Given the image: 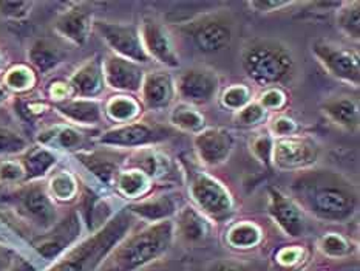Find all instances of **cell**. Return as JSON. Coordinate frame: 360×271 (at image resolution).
I'll list each match as a JSON object with an SVG mask.
<instances>
[{
	"label": "cell",
	"instance_id": "obj_23",
	"mask_svg": "<svg viewBox=\"0 0 360 271\" xmlns=\"http://www.w3.org/2000/svg\"><path fill=\"white\" fill-rule=\"evenodd\" d=\"M124 166L143 170L155 183L166 182L172 175L176 174V168L174 166V161H172L169 155L155 149V147H144V149L127 152Z\"/></svg>",
	"mask_w": 360,
	"mask_h": 271
},
{
	"label": "cell",
	"instance_id": "obj_36",
	"mask_svg": "<svg viewBox=\"0 0 360 271\" xmlns=\"http://www.w3.org/2000/svg\"><path fill=\"white\" fill-rule=\"evenodd\" d=\"M338 28L351 41H360V2H342L338 8Z\"/></svg>",
	"mask_w": 360,
	"mask_h": 271
},
{
	"label": "cell",
	"instance_id": "obj_21",
	"mask_svg": "<svg viewBox=\"0 0 360 271\" xmlns=\"http://www.w3.org/2000/svg\"><path fill=\"white\" fill-rule=\"evenodd\" d=\"M73 98L98 99L105 90L103 59L93 56L77 67L67 80Z\"/></svg>",
	"mask_w": 360,
	"mask_h": 271
},
{
	"label": "cell",
	"instance_id": "obj_33",
	"mask_svg": "<svg viewBox=\"0 0 360 271\" xmlns=\"http://www.w3.org/2000/svg\"><path fill=\"white\" fill-rule=\"evenodd\" d=\"M169 126L176 132H183V134L197 135L206 129V118L198 111V107L179 103L174 106L169 113Z\"/></svg>",
	"mask_w": 360,
	"mask_h": 271
},
{
	"label": "cell",
	"instance_id": "obj_32",
	"mask_svg": "<svg viewBox=\"0 0 360 271\" xmlns=\"http://www.w3.org/2000/svg\"><path fill=\"white\" fill-rule=\"evenodd\" d=\"M263 242V229L255 222L240 220L232 223L226 232V244L233 250H254Z\"/></svg>",
	"mask_w": 360,
	"mask_h": 271
},
{
	"label": "cell",
	"instance_id": "obj_16",
	"mask_svg": "<svg viewBox=\"0 0 360 271\" xmlns=\"http://www.w3.org/2000/svg\"><path fill=\"white\" fill-rule=\"evenodd\" d=\"M104 81L107 87L125 95H135L139 93L143 85L146 70L136 62L124 59L110 53L103 59Z\"/></svg>",
	"mask_w": 360,
	"mask_h": 271
},
{
	"label": "cell",
	"instance_id": "obj_7",
	"mask_svg": "<svg viewBox=\"0 0 360 271\" xmlns=\"http://www.w3.org/2000/svg\"><path fill=\"white\" fill-rule=\"evenodd\" d=\"M192 205L210 223H229L236 215L237 203L232 192L223 182L207 172H193L189 178Z\"/></svg>",
	"mask_w": 360,
	"mask_h": 271
},
{
	"label": "cell",
	"instance_id": "obj_3",
	"mask_svg": "<svg viewBox=\"0 0 360 271\" xmlns=\"http://www.w3.org/2000/svg\"><path fill=\"white\" fill-rule=\"evenodd\" d=\"M174 240V220L148 223L116 245L104 262V271H136L166 254Z\"/></svg>",
	"mask_w": 360,
	"mask_h": 271
},
{
	"label": "cell",
	"instance_id": "obj_37",
	"mask_svg": "<svg viewBox=\"0 0 360 271\" xmlns=\"http://www.w3.org/2000/svg\"><path fill=\"white\" fill-rule=\"evenodd\" d=\"M354 248L356 246L353 242L348 237L339 234V232H326L319 240V250L333 259L348 258V256L353 254Z\"/></svg>",
	"mask_w": 360,
	"mask_h": 271
},
{
	"label": "cell",
	"instance_id": "obj_35",
	"mask_svg": "<svg viewBox=\"0 0 360 271\" xmlns=\"http://www.w3.org/2000/svg\"><path fill=\"white\" fill-rule=\"evenodd\" d=\"M2 85L10 93L25 95L37 85V73L28 64H14L4 73Z\"/></svg>",
	"mask_w": 360,
	"mask_h": 271
},
{
	"label": "cell",
	"instance_id": "obj_31",
	"mask_svg": "<svg viewBox=\"0 0 360 271\" xmlns=\"http://www.w3.org/2000/svg\"><path fill=\"white\" fill-rule=\"evenodd\" d=\"M103 107L104 116L116 122V126L135 121L141 118L144 112L141 101L133 95H125V93H116V95L107 99V103Z\"/></svg>",
	"mask_w": 360,
	"mask_h": 271
},
{
	"label": "cell",
	"instance_id": "obj_26",
	"mask_svg": "<svg viewBox=\"0 0 360 271\" xmlns=\"http://www.w3.org/2000/svg\"><path fill=\"white\" fill-rule=\"evenodd\" d=\"M320 111L334 126L347 132H356L360 124L359 101L349 95H338L325 99Z\"/></svg>",
	"mask_w": 360,
	"mask_h": 271
},
{
	"label": "cell",
	"instance_id": "obj_29",
	"mask_svg": "<svg viewBox=\"0 0 360 271\" xmlns=\"http://www.w3.org/2000/svg\"><path fill=\"white\" fill-rule=\"evenodd\" d=\"M37 144L49 147L51 151H67V152H77L81 151L84 144V137L77 129L68 124H56L49 129L42 130L37 135Z\"/></svg>",
	"mask_w": 360,
	"mask_h": 271
},
{
	"label": "cell",
	"instance_id": "obj_51",
	"mask_svg": "<svg viewBox=\"0 0 360 271\" xmlns=\"http://www.w3.org/2000/svg\"><path fill=\"white\" fill-rule=\"evenodd\" d=\"M14 265V253L0 244V271H10Z\"/></svg>",
	"mask_w": 360,
	"mask_h": 271
},
{
	"label": "cell",
	"instance_id": "obj_34",
	"mask_svg": "<svg viewBox=\"0 0 360 271\" xmlns=\"http://www.w3.org/2000/svg\"><path fill=\"white\" fill-rule=\"evenodd\" d=\"M46 191L56 203H72L79 197V182L68 170H53L46 182Z\"/></svg>",
	"mask_w": 360,
	"mask_h": 271
},
{
	"label": "cell",
	"instance_id": "obj_8",
	"mask_svg": "<svg viewBox=\"0 0 360 271\" xmlns=\"http://www.w3.org/2000/svg\"><path fill=\"white\" fill-rule=\"evenodd\" d=\"M184 34L200 53L217 54L224 51L233 41V19L229 14H205L186 23Z\"/></svg>",
	"mask_w": 360,
	"mask_h": 271
},
{
	"label": "cell",
	"instance_id": "obj_43",
	"mask_svg": "<svg viewBox=\"0 0 360 271\" xmlns=\"http://www.w3.org/2000/svg\"><path fill=\"white\" fill-rule=\"evenodd\" d=\"M257 103L260 104L266 112H280L288 106V93L281 87H271L264 89V92L257 99Z\"/></svg>",
	"mask_w": 360,
	"mask_h": 271
},
{
	"label": "cell",
	"instance_id": "obj_1",
	"mask_svg": "<svg viewBox=\"0 0 360 271\" xmlns=\"http://www.w3.org/2000/svg\"><path fill=\"white\" fill-rule=\"evenodd\" d=\"M289 197L304 214L322 222L347 223L359 209L357 186L338 170L326 168L297 172L289 184Z\"/></svg>",
	"mask_w": 360,
	"mask_h": 271
},
{
	"label": "cell",
	"instance_id": "obj_20",
	"mask_svg": "<svg viewBox=\"0 0 360 271\" xmlns=\"http://www.w3.org/2000/svg\"><path fill=\"white\" fill-rule=\"evenodd\" d=\"M139 101L147 111L161 112L166 111L176 98L175 77L166 70H155L144 76L139 90Z\"/></svg>",
	"mask_w": 360,
	"mask_h": 271
},
{
	"label": "cell",
	"instance_id": "obj_28",
	"mask_svg": "<svg viewBox=\"0 0 360 271\" xmlns=\"http://www.w3.org/2000/svg\"><path fill=\"white\" fill-rule=\"evenodd\" d=\"M20 165L25 172L23 183L42 182L45 177H49L54 166L58 165V153L44 146H31L22 153Z\"/></svg>",
	"mask_w": 360,
	"mask_h": 271
},
{
	"label": "cell",
	"instance_id": "obj_15",
	"mask_svg": "<svg viewBox=\"0 0 360 271\" xmlns=\"http://www.w3.org/2000/svg\"><path fill=\"white\" fill-rule=\"evenodd\" d=\"M236 137L224 127H206L193 135V149L206 168H218L231 158Z\"/></svg>",
	"mask_w": 360,
	"mask_h": 271
},
{
	"label": "cell",
	"instance_id": "obj_2",
	"mask_svg": "<svg viewBox=\"0 0 360 271\" xmlns=\"http://www.w3.org/2000/svg\"><path fill=\"white\" fill-rule=\"evenodd\" d=\"M133 219L135 217L127 211V208L121 209L87 239L70 248L45 271H98L116 245L129 234Z\"/></svg>",
	"mask_w": 360,
	"mask_h": 271
},
{
	"label": "cell",
	"instance_id": "obj_19",
	"mask_svg": "<svg viewBox=\"0 0 360 271\" xmlns=\"http://www.w3.org/2000/svg\"><path fill=\"white\" fill-rule=\"evenodd\" d=\"M75 157L98 182L108 186V188H113L115 178L124 166L127 153H122V151L103 147L99 151L81 149L75 152Z\"/></svg>",
	"mask_w": 360,
	"mask_h": 271
},
{
	"label": "cell",
	"instance_id": "obj_30",
	"mask_svg": "<svg viewBox=\"0 0 360 271\" xmlns=\"http://www.w3.org/2000/svg\"><path fill=\"white\" fill-rule=\"evenodd\" d=\"M65 59V53L58 44L49 39H37L28 49V65L36 73H49L62 64Z\"/></svg>",
	"mask_w": 360,
	"mask_h": 271
},
{
	"label": "cell",
	"instance_id": "obj_9",
	"mask_svg": "<svg viewBox=\"0 0 360 271\" xmlns=\"http://www.w3.org/2000/svg\"><path fill=\"white\" fill-rule=\"evenodd\" d=\"M93 31L99 34V37L103 39L104 44L116 56L133 61L139 65L152 62L144 49L143 39H141L139 25L127 22L95 19Z\"/></svg>",
	"mask_w": 360,
	"mask_h": 271
},
{
	"label": "cell",
	"instance_id": "obj_22",
	"mask_svg": "<svg viewBox=\"0 0 360 271\" xmlns=\"http://www.w3.org/2000/svg\"><path fill=\"white\" fill-rule=\"evenodd\" d=\"M174 220L175 237H179L186 245L200 246L207 242L212 232V223L202 215L192 203L179 208Z\"/></svg>",
	"mask_w": 360,
	"mask_h": 271
},
{
	"label": "cell",
	"instance_id": "obj_11",
	"mask_svg": "<svg viewBox=\"0 0 360 271\" xmlns=\"http://www.w3.org/2000/svg\"><path fill=\"white\" fill-rule=\"evenodd\" d=\"M311 51L326 70V73L335 80L359 87L360 85V56L359 51L339 45L335 42L319 39L311 45Z\"/></svg>",
	"mask_w": 360,
	"mask_h": 271
},
{
	"label": "cell",
	"instance_id": "obj_46",
	"mask_svg": "<svg viewBox=\"0 0 360 271\" xmlns=\"http://www.w3.org/2000/svg\"><path fill=\"white\" fill-rule=\"evenodd\" d=\"M292 5H295V2H292V0H252V2H248V6L250 10H254L255 13H260V14L281 11L285 10V8H289Z\"/></svg>",
	"mask_w": 360,
	"mask_h": 271
},
{
	"label": "cell",
	"instance_id": "obj_48",
	"mask_svg": "<svg viewBox=\"0 0 360 271\" xmlns=\"http://www.w3.org/2000/svg\"><path fill=\"white\" fill-rule=\"evenodd\" d=\"M49 96L51 98L53 104H56V103H62V101L65 99L73 98V93L67 81H54L49 87Z\"/></svg>",
	"mask_w": 360,
	"mask_h": 271
},
{
	"label": "cell",
	"instance_id": "obj_18",
	"mask_svg": "<svg viewBox=\"0 0 360 271\" xmlns=\"http://www.w3.org/2000/svg\"><path fill=\"white\" fill-rule=\"evenodd\" d=\"M93 11L85 4H70L53 23L54 33L76 46L87 44L93 31Z\"/></svg>",
	"mask_w": 360,
	"mask_h": 271
},
{
	"label": "cell",
	"instance_id": "obj_53",
	"mask_svg": "<svg viewBox=\"0 0 360 271\" xmlns=\"http://www.w3.org/2000/svg\"><path fill=\"white\" fill-rule=\"evenodd\" d=\"M4 62H5V59H4V54H2V53H0V68H2V67H4Z\"/></svg>",
	"mask_w": 360,
	"mask_h": 271
},
{
	"label": "cell",
	"instance_id": "obj_4",
	"mask_svg": "<svg viewBox=\"0 0 360 271\" xmlns=\"http://www.w3.org/2000/svg\"><path fill=\"white\" fill-rule=\"evenodd\" d=\"M241 68L250 81L263 89L280 87L295 72L294 53L277 39H255L241 53Z\"/></svg>",
	"mask_w": 360,
	"mask_h": 271
},
{
	"label": "cell",
	"instance_id": "obj_47",
	"mask_svg": "<svg viewBox=\"0 0 360 271\" xmlns=\"http://www.w3.org/2000/svg\"><path fill=\"white\" fill-rule=\"evenodd\" d=\"M302 258H303V250L297 245L281 248V250H278L276 254L277 263H280V265L285 268L297 265V263L302 260Z\"/></svg>",
	"mask_w": 360,
	"mask_h": 271
},
{
	"label": "cell",
	"instance_id": "obj_24",
	"mask_svg": "<svg viewBox=\"0 0 360 271\" xmlns=\"http://www.w3.org/2000/svg\"><path fill=\"white\" fill-rule=\"evenodd\" d=\"M178 201L169 192L152 194L143 200L131 201L127 205V211L136 219L146 220L147 223H158L172 220L178 211Z\"/></svg>",
	"mask_w": 360,
	"mask_h": 271
},
{
	"label": "cell",
	"instance_id": "obj_17",
	"mask_svg": "<svg viewBox=\"0 0 360 271\" xmlns=\"http://www.w3.org/2000/svg\"><path fill=\"white\" fill-rule=\"evenodd\" d=\"M268 213L288 237L299 239L304 234V213L291 197L272 186L268 189Z\"/></svg>",
	"mask_w": 360,
	"mask_h": 271
},
{
	"label": "cell",
	"instance_id": "obj_49",
	"mask_svg": "<svg viewBox=\"0 0 360 271\" xmlns=\"http://www.w3.org/2000/svg\"><path fill=\"white\" fill-rule=\"evenodd\" d=\"M46 111H49V106L42 103V101H22L20 103V112L23 113V118L27 120L39 118Z\"/></svg>",
	"mask_w": 360,
	"mask_h": 271
},
{
	"label": "cell",
	"instance_id": "obj_44",
	"mask_svg": "<svg viewBox=\"0 0 360 271\" xmlns=\"http://www.w3.org/2000/svg\"><path fill=\"white\" fill-rule=\"evenodd\" d=\"M299 130L300 127L297 121L286 115H277L276 118L271 120L268 126V132L274 137V139L299 135Z\"/></svg>",
	"mask_w": 360,
	"mask_h": 271
},
{
	"label": "cell",
	"instance_id": "obj_14",
	"mask_svg": "<svg viewBox=\"0 0 360 271\" xmlns=\"http://www.w3.org/2000/svg\"><path fill=\"white\" fill-rule=\"evenodd\" d=\"M139 31L148 58L166 68L179 67L181 62H179V54L175 49L174 39H172L169 30L161 20L146 15L141 22Z\"/></svg>",
	"mask_w": 360,
	"mask_h": 271
},
{
	"label": "cell",
	"instance_id": "obj_41",
	"mask_svg": "<svg viewBox=\"0 0 360 271\" xmlns=\"http://www.w3.org/2000/svg\"><path fill=\"white\" fill-rule=\"evenodd\" d=\"M30 147L27 138H23L18 132L0 126V157H11L20 155Z\"/></svg>",
	"mask_w": 360,
	"mask_h": 271
},
{
	"label": "cell",
	"instance_id": "obj_13",
	"mask_svg": "<svg viewBox=\"0 0 360 271\" xmlns=\"http://www.w3.org/2000/svg\"><path fill=\"white\" fill-rule=\"evenodd\" d=\"M176 96L181 103L193 107L210 104L220 92V76L214 68L209 67H191L179 73L175 80Z\"/></svg>",
	"mask_w": 360,
	"mask_h": 271
},
{
	"label": "cell",
	"instance_id": "obj_5",
	"mask_svg": "<svg viewBox=\"0 0 360 271\" xmlns=\"http://www.w3.org/2000/svg\"><path fill=\"white\" fill-rule=\"evenodd\" d=\"M0 197V201L10 206L20 222L39 231V234L51 229L60 220L58 203L50 197L42 182L19 184L18 189Z\"/></svg>",
	"mask_w": 360,
	"mask_h": 271
},
{
	"label": "cell",
	"instance_id": "obj_45",
	"mask_svg": "<svg viewBox=\"0 0 360 271\" xmlns=\"http://www.w3.org/2000/svg\"><path fill=\"white\" fill-rule=\"evenodd\" d=\"M25 172L19 160H2L0 161V184H23Z\"/></svg>",
	"mask_w": 360,
	"mask_h": 271
},
{
	"label": "cell",
	"instance_id": "obj_38",
	"mask_svg": "<svg viewBox=\"0 0 360 271\" xmlns=\"http://www.w3.org/2000/svg\"><path fill=\"white\" fill-rule=\"evenodd\" d=\"M250 101H252V90L246 84H232L223 90L220 96L221 106L233 113L248 106Z\"/></svg>",
	"mask_w": 360,
	"mask_h": 271
},
{
	"label": "cell",
	"instance_id": "obj_10",
	"mask_svg": "<svg viewBox=\"0 0 360 271\" xmlns=\"http://www.w3.org/2000/svg\"><path fill=\"white\" fill-rule=\"evenodd\" d=\"M320 153V144L307 135L274 139L272 168L281 172H302L316 166Z\"/></svg>",
	"mask_w": 360,
	"mask_h": 271
},
{
	"label": "cell",
	"instance_id": "obj_12",
	"mask_svg": "<svg viewBox=\"0 0 360 271\" xmlns=\"http://www.w3.org/2000/svg\"><path fill=\"white\" fill-rule=\"evenodd\" d=\"M81 232V213L72 211L65 217H60V220L51 229L42 232V234H36V237L31 240V245L41 258L54 262L77 244Z\"/></svg>",
	"mask_w": 360,
	"mask_h": 271
},
{
	"label": "cell",
	"instance_id": "obj_52",
	"mask_svg": "<svg viewBox=\"0 0 360 271\" xmlns=\"http://www.w3.org/2000/svg\"><path fill=\"white\" fill-rule=\"evenodd\" d=\"M8 99H10V92H8L2 84H0V107L6 103Z\"/></svg>",
	"mask_w": 360,
	"mask_h": 271
},
{
	"label": "cell",
	"instance_id": "obj_27",
	"mask_svg": "<svg viewBox=\"0 0 360 271\" xmlns=\"http://www.w3.org/2000/svg\"><path fill=\"white\" fill-rule=\"evenodd\" d=\"M155 182L147 177L143 170L122 166L113 182V189L120 197L131 201L143 200L153 194Z\"/></svg>",
	"mask_w": 360,
	"mask_h": 271
},
{
	"label": "cell",
	"instance_id": "obj_6",
	"mask_svg": "<svg viewBox=\"0 0 360 271\" xmlns=\"http://www.w3.org/2000/svg\"><path fill=\"white\" fill-rule=\"evenodd\" d=\"M176 134L178 132L174 127H170L169 124L141 116V118L131 122L104 130L96 138V144L108 147V149L130 152L161 144Z\"/></svg>",
	"mask_w": 360,
	"mask_h": 271
},
{
	"label": "cell",
	"instance_id": "obj_25",
	"mask_svg": "<svg viewBox=\"0 0 360 271\" xmlns=\"http://www.w3.org/2000/svg\"><path fill=\"white\" fill-rule=\"evenodd\" d=\"M53 107L62 118L77 126H98L104 120V107L99 99L70 98Z\"/></svg>",
	"mask_w": 360,
	"mask_h": 271
},
{
	"label": "cell",
	"instance_id": "obj_42",
	"mask_svg": "<svg viewBox=\"0 0 360 271\" xmlns=\"http://www.w3.org/2000/svg\"><path fill=\"white\" fill-rule=\"evenodd\" d=\"M34 2H30V0H0V18L5 20H13V22H20L25 20L28 15L33 11Z\"/></svg>",
	"mask_w": 360,
	"mask_h": 271
},
{
	"label": "cell",
	"instance_id": "obj_50",
	"mask_svg": "<svg viewBox=\"0 0 360 271\" xmlns=\"http://www.w3.org/2000/svg\"><path fill=\"white\" fill-rule=\"evenodd\" d=\"M209 271H252L246 263L236 262V260H218L215 262Z\"/></svg>",
	"mask_w": 360,
	"mask_h": 271
},
{
	"label": "cell",
	"instance_id": "obj_40",
	"mask_svg": "<svg viewBox=\"0 0 360 271\" xmlns=\"http://www.w3.org/2000/svg\"><path fill=\"white\" fill-rule=\"evenodd\" d=\"M249 149L252 157L260 161L264 168H272V151H274V137L266 132H258L249 141Z\"/></svg>",
	"mask_w": 360,
	"mask_h": 271
},
{
	"label": "cell",
	"instance_id": "obj_39",
	"mask_svg": "<svg viewBox=\"0 0 360 271\" xmlns=\"http://www.w3.org/2000/svg\"><path fill=\"white\" fill-rule=\"evenodd\" d=\"M268 120L269 113L266 112L257 101H250L248 106L233 113V122L243 129H252L257 126H262V124H264Z\"/></svg>",
	"mask_w": 360,
	"mask_h": 271
}]
</instances>
